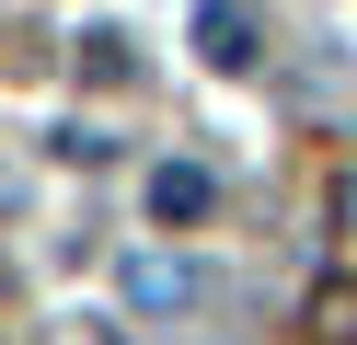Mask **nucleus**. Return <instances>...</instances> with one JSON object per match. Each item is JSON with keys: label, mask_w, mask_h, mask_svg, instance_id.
<instances>
[{"label": "nucleus", "mask_w": 357, "mask_h": 345, "mask_svg": "<svg viewBox=\"0 0 357 345\" xmlns=\"http://www.w3.org/2000/svg\"><path fill=\"white\" fill-rule=\"evenodd\" d=\"M196 35H208V58H219V69H242V58H254V23H242L231 0H208V12H196Z\"/></svg>", "instance_id": "nucleus-2"}, {"label": "nucleus", "mask_w": 357, "mask_h": 345, "mask_svg": "<svg viewBox=\"0 0 357 345\" xmlns=\"http://www.w3.org/2000/svg\"><path fill=\"white\" fill-rule=\"evenodd\" d=\"M208 207H219V184L196 173V161H162V173H150V219H162V230L173 219H208Z\"/></svg>", "instance_id": "nucleus-1"}]
</instances>
